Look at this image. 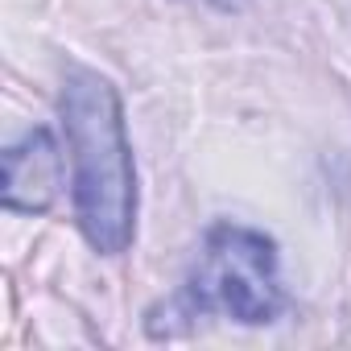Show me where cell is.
Segmentation results:
<instances>
[{
	"label": "cell",
	"mask_w": 351,
	"mask_h": 351,
	"mask_svg": "<svg viewBox=\"0 0 351 351\" xmlns=\"http://www.w3.org/2000/svg\"><path fill=\"white\" fill-rule=\"evenodd\" d=\"M62 161L46 128H34L5 153V207L9 211H46L58 195Z\"/></svg>",
	"instance_id": "cell-3"
},
{
	"label": "cell",
	"mask_w": 351,
	"mask_h": 351,
	"mask_svg": "<svg viewBox=\"0 0 351 351\" xmlns=\"http://www.w3.org/2000/svg\"><path fill=\"white\" fill-rule=\"evenodd\" d=\"M62 124L75 169V215L95 252H124L136 223V169L116 87L91 71H71Z\"/></svg>",
	"instance_id": "cell-1"
},
{
	"label": "cell",
	"mask_w": 351,
	"mask_h": 351,
	"mask_svg": "<svg viewBox=\"0 0 351 351\" xmlns=\"http://www.w3.org/2000/svg\"><path fill=\"white\" fill-rule=\"evenodd\" d=\"M215 5H223V9H232V5H240V0H215Z\"/></svg>",
	"instance_id": "cell-4"
},
{
	"label": "cell",
	"mask_w": 351,
	"mask_h": 351,
	"mask_svg": "<svg viewBox=\"0 0 351 351\" xmlns=\"http://www.w3.org/2000/svg\"><path fill=\"white\" fill-rule=\"evenodd\" d=\"M191 293L203 310H223L228 318L240 322H269L281 306L273 240L232 223L211 228Z\"/></svg>",
	"instance_id": "cell-2"
}]
</instances>
